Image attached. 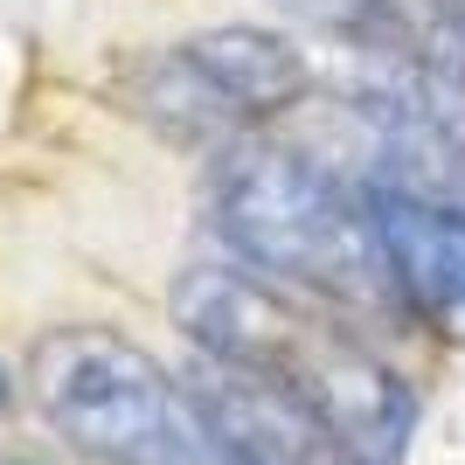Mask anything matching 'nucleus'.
<instances>
[{"mask_svg": "<svg viewBox=\"0 0 465 465\" xmlns=\"http://www.w3.org/2000/svg\"><path fill=\"white\" fill-rule=\"evenodd\" d=\"M209 223L236 264L333 312H410L382 257L375 215L320 160L236 139L209 167Z\"/></svg>", "mask_w": 465, "mask_h": 465, "instance_id": "nucleus-1", "label": "nucleus"}, {"mask_svg": "<svg viewBox=\"0 0 465 465\" xmlns=\"http://www.w3.org/2000/svg\"><path fill=\"white\" fill-rule=\"evenodd\" d=\"M28 396L56 438L104 465H153L194 430L181 382L112 327H49L28 348Z\"/></svg>", "mask_w": 465, "mask_h": 465, "instance_id": "nucleus-2", "label": "nucleus"}, {"mask_svg": "<svg viewBox=\"0 0 465 465\" xmlns=\"http://www.w3.org/2000/svg\"><path fill=\"white\" fill-rule=\"evenodd\" d=\"M278 382L333 430L348 465H403L410 438H417V389L369 341H354L333 320H312V333L299 341V354Z\"/></svg>", "mask_w": 465, "mask_h": 465, "instance_id": "nucleus-3", "label": "nucleus"}, {"mask_svg": "<svg viewBox=\"0 0 465 465\" xmlns=\"http://www.w3.org/2000/svg\"><path fill=\"white\" fill-rule=\"evenodd\" d=\"M174 320L194 341V354L272 375V382L292 369L299 341L312 333V312L251 264H188L174 278Z\"/></svg>", "mask_w": 465, "mask_h": 465, "instance_id": "nucleus-4", "label": "nucleus"}, {"mask_svg": "<svg viewBox=\"0 0 465 465\" xmlns=\"http://www.w3.org/2000/svg\"><path fill=\"white\" fill-rule=\"evenodd\" d=\"M181 396H188L202 438L230 465H348L333 430L272 375H251V369H230V361L202 354L181 375Z\"/></svg>", "mask_w": 465, "mask_h": 465, "instance_id": "nucleus-5", "label": "nucleus"}, {"mask_svg": "<svg viewBox=\"0 0 465 465\" xmlns=\"http://www.w3.org/2000/svg\"><path fill=\"white\" fill-rule=\"evenodd\" d=\"M361 202L375 215V236H382L403 306L430 327L465 333V209L417 202L389 181H361Z\"/></svg>", "mask_w": 465, "mask_h": 465, "instance_id": "nucleus-6", "label": "nucleus"}, {"mask_svg": "<svg viewBox=\"0 0 465 465\" xmlns=\"http://www.w3.org/2000/svg\"><path fill=\"white\" fill-rule=\"evenodd\" d=\"M181 63H188L194 77H202V91L223 104V118H230L236 133H251V125H264V118L292 112L299 97L312 91V63L306 49L292 35H278V28H202V35L174 42Z\"/></svg>", "mask_w": 465, "mask_h": 465, "instance_id": "nucleus-7", "label": "nucleus"}, {"mask_svg": "<svg viewBox=\"0 0 465 465\" xmlns=\"http://www.w3.org/2000/svg\"><path fill=\"white\" fill-rule=\"evenodd\" d=\"M278 15L306 35H327L341 49L369 63H410V70H430L424 56V21L410 0H272Z\"/></svg>", "mask_w": 465, "mask_h": 465, "instance_id": "nucleus-8", "label": "nucleus"}, {"mask_svg": "<svg viewBox=\"0 0 465 465\" xmlns=\"http://www.w3.org/2000/svg\"><path fill=\"white\" fill-rule=\"evenodd\" d=\"M7 403H15V375L0 369V410H7Z\"/></svg>", "mask_w": 465, "mask_h": 465, "instance_id": "nucleus-9", "label": "nucleus"}, {"mask_svg": "<svg viewBox=\"0 0 465 465\" xmlns=\"http://www.w3.org/2000/svg\"><path fill=\"white\" fill-rule=\"evenodd\" d=\"M451 84L465 91V35H459V70H451Z\"/></svg>", "mask_w": 465, "mask_h": 465, "instance_id": "nucleus-10", "label": "nucleus"}, {"mask_svg": "<svg viewBox=\"0 0 465 465\" xmlns=\"http://www.w3.org/2000/svg\"><path fill=\"white\" fill-rule=\"evenodd\" d=\"M15 465H42V459H15Z\"/></svg>", "mask_w": 465, "mask_h": 465, "instance_id": "nucleus-11", "label": "nucleus"}]
</instances>
